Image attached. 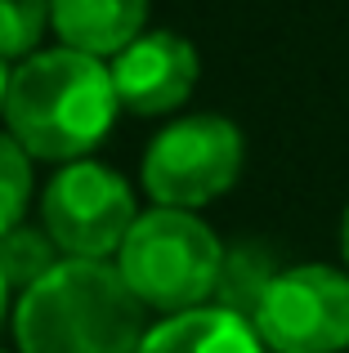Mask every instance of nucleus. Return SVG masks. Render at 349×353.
Masks as SVG:
<instances>
[{
  "label": "nucleus",
  "instance_id": "f257e3e1",
  "mask_svg": "<svg viewBox=\"0 0 349 353\" xmlns=\"http://www.w3.org/2000/svg\"><path fill=\"white\" fill-rule=\"evenodd\" d=\"M112 68L81 50H45L9 72L5 130L36 161H81L117 121Z\"/></svg>",
  "mask_w": 349,
  "mask_h": 353
},
{
  "label": "nucleus",
  "instance_id": "f03ea898",
  "mask_svg": "<svg viewBox=\"0 0 349 353\" xmlns=\"http://www.w3.org/2000/svg\"><path fill=\"white\" fill-rule=\"evenodd\" d=\"M143 336L139 295L108 259H59L14 309L23 353H139Z\"/></svg>",
  "mask_w": 349,
  "mask_h": 353
},
{
  "label": "nucleus",
  "instance_id": "7ed1b4c3",
  "mask_svg": "<svg viewBox=\"0 0 349 353\" xmlns=\"http://www.w3.org/2000/svg\"><path fill=\"white\" fill-rule=\"evenodd\" d=\"M219 264H224V241L197 210L152 206L134 219L126 246L117 250V268L139 295L143 309L188 313L215 300Z\"/></svg>",
  "mask_w": 349,
  "mask_h": 353
},
{
  "label": "nucleus",
  "instance_id": "20e7f679",
  "mask_svg": "<svg viewBox=\"0 0 349 353\" xmlns=\"http://www.w3.org/2000/svg\"><path fill=\"white\" fill-rule=\"evenodd\" d=\"M242 157V130L228 117L197 112L170 121L143 152V188L157 206L197 210L237 183Z\"/></svg>",
  "mask_w": 349,
  "mask_h": 353
},
{
  "label": "nucleus",
  "instance_id": "39448f33",
  "mask_svg": "<svg viewBox=\"0 0 349 353\" xmlns=\"http://www.w3.org/2000/svg\"><path fill=\"white\" fill-rule=\"evenodd\" d=\"M45 233L63 250V259H108L126 246L134 219V192L117 170L90 161H68L50 179L41 197Z\"/></svg>",
  "mask_w": 349,
  "mask_h": 353
},
{
  "label": "nucleus",
  "instance_id": "423d86ee",
  "mask_svg": "<svg viewBox=\"0 0 349 353\" xmlns=\"http://www.w3.org/2000/svg\"><path fill=\"white\" fill-rule=\"evenodd\" d=\"M255 331L273 353L349 349V273L332 264L282 268L255 313Z\"/></svg>",
  "mask_w": 349,
  "mask_h": 353
},
{
  "label": "nucleus",
  "instance_id": "0eeeda50",
  "mask_svg": "<svg viewBox=\"0 0 349 353\" xmlns=\"http://www.w3.org/2000/svg\"><path fill=\"white\" fill-rule=\"evenodd\" d=\"M112 85L139 117L174 112L197 85V50L174 32H143L112 59Z\"/></svg>",
  "mask_w": 349,
  "mask_h": 353
},
{
  "label": "nucleus",
  "instance_id": "6e6552de",
  "mask_svg": "<svg viewBox=\"0 0 349 353\" xmlns=\"http://www.w3.org/2000/svg\"><path fill=\"white\" fill-rule=\"evenodd\" d=\"M148 0H50V23L68 50L117 59L134 36H143Z\"/></svg>",
  "mask_w": 349,
  "mask_h": 353
},
{
  "label": "nucleus",
  "instance_id": "1a4fd4ad",
  "mask_svg": "<svg viewBox=\"0 0 349 353\" xmlns=\"http://www.w3.org/2000/svg\"><path fill=\"white\" fill-rule=\"evenodd\" d=\"M139 353H264V340L246 318L219 304H201L148 327Z\"/></svg>",
  "mask_w": 349,
  "mask_h": 353
},
{
  "label": "nucleus",
  "instance_id": "9d476101",
  "mask_svg": "<svg viewBox=\"0 0 349 353\" xmlns=\"http://www.w3.org/2000/svg\"><path fill=\"white\" fill-rule=\"evenodd\" d=\"M278 259L269 246L260 241H237L224 250V264H219V282H215V304L237 318H246L255 327V313H260L264 295H269L273 277H278Z\"/></svg>",
  "mask_w": 349,
  "mask_h": 353
},
{
  "label": "nucleus",
  "instance_id": "9b49d317",
  "mask_svg": "<svg viewBox=\"0 0 349 353\" xmlns=\"http://www.w3.org/2000/svg\"><path fill=\"white\" fill-rule=\"evenodd\" d=\"M59 259H63V250L54 246V237L45 233V224L41 228L18 224V228H9V233L0 237V273H5L9 291H18V295L32 291Z\"/></svg>",
  "mask_w": 349,
  "mask_h": 353
},
{
  "label": "nucleus",
  "instance_id": "f8f14e48",
  "mask_svg": "<svg viewBox=\"0 0 349 353\" xmlns=\"http://www.w3.org/2000/svg\"><path fill=\"white\" fill-rule=\"evenodd\" d=\"M32 201V152L9 130H0V237L23 224Z\"/></svg>",
  "mask_w": 349,
  "mask_h": 353
},
{
  "label": "nucleus",
  "instance_id": "ddd939ff",
  "mask_svg": "<svg viewBox=\"0 0 349 353\" xmlns=\"http://www.w3.org/2000/svg\"><path fill=\"white\" fill-rule=\"evenodd\" d=\"M50 23V0H0V59H32Z\"/></svg>",
  "mask_w": 349,
  "mask_h": 353
},
{
  "label": "nucleus",
  "instance_id": "4468645a",
  "mask_svg": "<svg viewBox=\"0 0 349 353\" xmlns=\"http://www.w3.org/2000/svg\"><path fill=\"white\" fill-rule=\"evenodd\" d=\"M5 309H9V282H5V273H0V327H5Z\"/></svg>",
  "mask_w": 349,
  "mask_h": 353
},
{
  "label": "nucleus",
  "instance_id": "2eb2a0df",
  "mask_svg": "<svg viewBox=\"0 0 349 353\" xmlns=\"http://www.w3.org/2000/svg\"><path fill=\"white\" fill-rule=\"evenodd\" d=\"M341 250H345V264H349V210H345V219H341Z\"/></svg>",
  "mask_w": 349,
  "mask_h": 353
},
{
  "label": "nucleus",
  "instance_id": "dca6fc26",
  "mask_svg": "<svg viewBox=\"0 0 349 353\" xmlns=\"http://www.w3.org/2000/svg\"><path fill=\"white\" fill-rule=\"evenodd\" d=\"M5 90H9V72H5V59H0V112H5Z\"/></svg>",
  "mask_w": 349,
  "mask_h": 353
}]
</instances>
